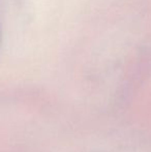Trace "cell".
Listing matches in <instances>:
<instances>
[]
</instances>
